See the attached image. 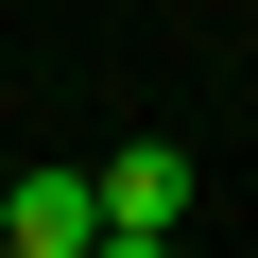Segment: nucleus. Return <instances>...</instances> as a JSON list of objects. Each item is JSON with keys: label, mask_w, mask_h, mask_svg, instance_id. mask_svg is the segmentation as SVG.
I'll use <instances>...</instances> for the list:
<instances>
[{"label": "nucleus", "mask_w": 258, "mask_h": 258, "mask_svg": "<svg viewBox=\"0 0 258 258\" xmlns=\"http://www.w3.org/2000/svg\"><path fill=\"white\" fill-rule=\"evenodd\" d=\"M86 189H103V258H172V224H189V155L172 138H120Z\"/></svg>", "instance_id": "f257e3e1"}, {"label": "nucleus", "mask_w": 258, "mask_h": 258, "mask_svg": "<svg viewBox=\"0 0 258 258\" xmlns=\"http://www.w3.org/2000/svg\"><path fill=\"white\" fill-rule=\"evenodd\" d=\"M0 241H18V258H103V189L86 172H18V189H0Z\"/></svg>", "instance_id": "f03ea898"}]
</instances>
